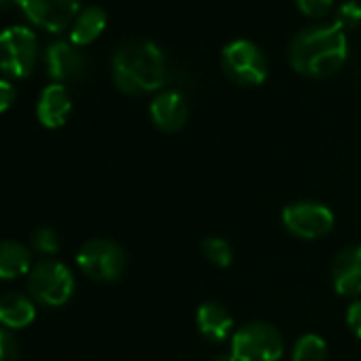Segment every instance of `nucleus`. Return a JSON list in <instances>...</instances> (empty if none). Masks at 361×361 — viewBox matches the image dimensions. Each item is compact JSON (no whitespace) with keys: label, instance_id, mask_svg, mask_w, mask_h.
I'll return each instance as SVG.
<instances>
[{"label":"nucleus","instance_id":"1","mask_svg":"<svg viewBox=\"0 0 361 361\" xmlns=\"http://www.w3.org/2000/svg\"><path fill=\"white\" fill-rule=\"evenodd\" d=\"M168 64L164 51L147 39L126 41L113 56L115 85L126 94H145L166 83Z\"/></svg>","mask_w":361,"mask_h":361},{"label":"nucleus","instance_id":"2","mask_svg":"<svg viewBox=\"0 0 361 361\" xmlns=\"http://www.w3.org/2000/svg\"><path fill=\"white\" fill-rule=\"evenodd\" d=\"M291 66L306 77H327L346 60L344 30L334 22L329 26H310L300 30L289 47Z\"/></svg>","mask_w":361,"mask_h":361},{"label":"nucleus","instance_id":"3","mask_svg":"<svg viewBox=\"0 0 361 361\" xmlns=\"http://www.w3.org/2000/svg\"><path fill=\"white\" fill-rule=\"evenodd\" d=\"M285 353L281 331L270 323H247L232 336L230 353L217 361H279Z\"/></svg>","mask_w":361,"mask_h":361},{"label":"nucleus","instance_id":"4","mask_svg":"<svg viewBox=\"0 0 361 361\" xmlns=\"http://www.w3.org/2000/svg\"><path fill=\"white\" fill-rule=\"evenodd\" d=\"M30 295L43 306H62L75 291V276L58 259H41L28 274Z\"/></svg>","mask_w":361,"mask_h":361},{"label":"nucleus","instance_id":"5","mask_svg":"<svg viewBox=\"0 0 361 361\" xmlns=\"http://www.w3.org/2000/svg\"><path fill=\"white\" fill-rule=\"evenodd\" d=\"M39 60V41L30 28L13 26L0 32V73L26 79Z\"/></svg>","mask_w":361,"mask_h":361},{"label":"nucleus","instance_id":"6","mask_svg":"<svg viewBox=\"0 0 361 361\" xmlns=\"http://www.w3.org/2000/svg\"><path fill=\"white\" fill-rule=\"evenodd\" d=\"M221 66L234 83L247 85V87L259 85L268 77L266 56L262 54V49L255 43H251L247 39L232 41L224 47Z\"/></svg>","mask_w":361,"mask_h":361},{"label":"nucleus","instance_id":"7","mask_svg":"<svg viewBox=\"0 0 361 361\" xmlns=\"http://www.w3.org/2000/svg\"><path fill=\"white\" fill-rule=\"evenodd\" d=\"M283 226L289 234L302 240H317L331 232L336 217L329 207L314 200L291 202L281 213Z\"/></svg>","mask_w":361,"mask_h":361},{"label":"nucleus","instance_id":"8","mask_svg":"<svg viewBox=\"0 0 361 361\" xmlns=\"http://www.w3.org/2000/svg\"><path fill=\"white\" fill-rule=\"evenodd\" d=\"M77 264L81 272L94 281H117L126 268V253L123 249L106 238H94L87 240L79 253H77Z\"/></svg>","mask_w":361,"mask_h":361},{"label":"nucleus","instance_id":"9","mask_svg":"<svg viewBox=\"0 0 361 361\" xmlns=\"http://www.w3.org/2000/svg\"><path fill=\"white\" fill-rule=\"evenodd\" d=\"M30 24L49 32H62L77 20L81 0H18Z\"/></svg>","mask_w":361,"mask_h":361},{"label":"nucleus","instance_id":"10","mask_svg":"<svg viewBox=\"0 0 361 361\" xmlns=\"http://www.w3.org/2000/svg\"><path fill=\"white\" fill-rule=\"evenodd\" d=\"M47 62V73L56 83H68V81H79L85 71H87V58L71 43L58 41L49 45L45 54Z\"/></svg>","mask_w":361,"mask_h":361},{"label":"nucleus","instance_id":"11","mask_svg":"<svg viewBox=\"0 0 361 361\" xmlns=\"http://www.w3.org/2000/svg\"><path fill=\"white\" fill-rule=\"evenodd\" d=\"M331 283L338 295H361V245L342 249L331 264Z\"/></svg>","mask_w":361,"mask_h":361},{"label":"nucleus","instance_id":"12","mask_svg":"<svg viewBox=\"0 0 361 361\" xmlns=\"http://www.w3.org/2000/svg\"><path fill=\"white\" fill-rule=\"evenodd\" d=\"M149 113H151L153 123L161 132H176L185 126L190 109H188L185 98L178 92H161L153 98Z\"/></svg>","mask_w":361,"mask_h":361},{"label":"nucleus","instance_id":"13","mask_svg":"<svg viewBox=\"0 0 361 361\" xmlns=\"http://www.w3.org/2000/svg\"><path fill=\"white\" fill-rule=\"evenodd\" d=\"M71 111H73V100L68 96L66 85L51 83L41 92V98L37 104V117L45 128H49V130L62 128L66 123Z\"/></svg>","mask_w":361,"mask_h":361},{"label":"nucleus","instance_id":"14","mask_svg":"<svg viewBox=\"0 0 361 361\" xmlns=\"http://www.w3.org/2000/svg\"><path fill=\"white\" fill-rule=\"evenodd\" d=\"M196 323L198 329L204 338L213 340V342H224L232 329H234V317L232 312L219 304V302H204L200 304L198 312H196Z\"/></svg>","mask_w":361,"mask_h":361},{"label":"nucleus","instance_id":"15","mask_svg":"<svg viewBox=\"0 0 361 361\" xmlns=\"http://www.w3.org/2000/svg\"><path fill=\"white\" fill-rule=\"evenodd\" d=\"M37 317L35 302L24 293H5L0 295V325L7 329L28 327Z\"/></svg>","mask_w":361,"mask_h":361},{"label":"nucleus","instance_id":"16","mask_svg":"<svg viewBox=\"0 0 361 361\" xmlns=\"http://www.w3.org/2000/svg\"><path fill=\"white\" fill-rule=\"evenodd\" d=\"M30 270H32V255L26 245L18 240L0 243V279L5 281L20 279L22 274H30Z\"/></svg>","mask_w":361,"mask_h":361},{"label":"nucleus","instance_id":"17","mask_svg":"<svg viewBox=\"0 0 361 361\" xmlns=\"http://www.w3.org/2000/svg\"><path fill=\"white\" fill-rule=\"evenodd\" d=\"M104 26H106V13L100 7H87L73 22V30H71L73 45H87V43H92L104 30Z\"/></svg>","mask_w":361,"mask_h":361},{"label":"nucleus","instance_id":"18","mask_svg":"<svg viewBox=\"0 0 361 361\" xmlns=\"http://www.w3.org/2000/svg\"><path fill=\"white\" fill-rule=\"evenodd\" d=\"M327 344L317 334H304L295 340L291 361H325Z\"/></svg>","mask_w":361,"mask_h":361},{"label":"nucleus","instance_id":"19","mask_svg":"<svg viewBox=\"0 0 361 361\" xmlns=\"http://www.w3.org/2000/svg\"><path fill=\"white\" fill-rule=\"evenodd\" d=\"M202 253L204 257L217 266V268H228L234 259V251H232V245L226 240V238H219V236H209L202 240Z\"/></svg>","mask_w":361,"mask_h":361},{"label":"nucleus","instance_id":"20","mask_svg":"<svg viewBox=\"0 0 361 361\" xmlns=\"http://www.w3.org/2000/svg\"><path fill=\"white\" fill-rule=\"evenodd\" d=\"M30 243H32L35 251H39L41 255H56L60 251V236L56 234V230H51L47 226L35 230Z\"/></svg>","mask_w":361,"mask_h":361},{"label":"nucleus","instance_id":"21","mask_svg":"<svg viewBox=\"0 0 361 361\" xmlns=\"http://www.w3.org/2000/svg\"><path fill=\"white\" fill-rule=\"evenodd\" d=\"M359 22H361V7L355 3V0H346V3H342L338 9L336 24L344 30V28H355Z\"/></svg>","mask_w":361,"mask_h":361},{"label":"nucleus","instance_id":"22","mask_svg":"<svg viewBox=\"0 0 361 361\" xmlns=\"http://www.w3.org/2000/svg\"><path fill=\"white\" fill-rule=\"evenodd\" d=\"M20 359V344L11 329L0 327V361H18Z\"/></svg>","mask_w":361,"mask_h":361},{"label":"nucleus","instance_id":"23","mask_svg":"<svg viewBox=\"0 0 361 361\" xmlns=\"http://www.w3.org/2000/svg\"><path fill=\"white\" fill-rule=\"evenodd\" d=\"M295 3H298V7H300L306 16L323 18L325 13L331 11L334 0H295Z\"/></svg>","mask_w":361,"mask_h":361},{"label":"nucleus","instance_id":"24","mask_svg":"<svg viewBox=\"0 0 361 361\" xmlns=\"http://www.w3.org/2000/svg\"><path fill=\"white\" fill-rule=\"evenodd\" d=\"M346 325L353 336L361 338V300H355L346 310Z\"/></svg>","mask_w":361,"mask_h":361},{"label":"nucleus","instance_id":"25","mask_svg":"<svg viewBox=\"0 0 361 361\" xmlns=\"http://www.w3.org/2000/svg\"><path fill=\"white\" fill-rule=\"evenodd\" d=\"M16 100V87L5 81V79H0V113H5Z\"/></svg>","mask_w":361,"mask_h":361},{"label":"nucleus","instance_id":"26","mask_svg":"<svg viewBox=\"0 0 361 361\" xmlns=\"http://www.w3.org/2000/svg\"><path fill=\"white\" fill-rule=\"evenodd\" d=\"M16 0H0V9H7L9 5H13Z\"/></svg>","mask_w":361,"mask_h":361}]
</instances>
